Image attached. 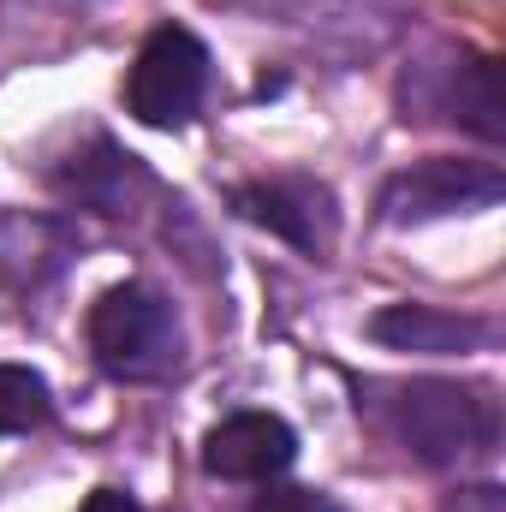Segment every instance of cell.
<instances>
[{
  "mask_svg": "<svg viewBox=\"0 0 506 512\" xmlns=\"http://www.w3.org/2000/svg\"><path fill=\"white\" fill-rule=\"evenodd\" d=\"M387 399H358V411L376 417L387 441H399L411 459L423 465H459L483 447H495L501 435V405L483 387L459 382H376Z\"/></svg>",
  "mask_w": 506,
  "mask_h": 512,
  "instance_id": "obj_1",
  "label": "cell"
},
{
  "mask_svg": "<svg viewBox=\"0 0 506 512\" xmlns=\"http://www.w3.org/2000/svg\"><path fill=\"white\" fill-rule=\"evenodd\" d=\"M90 352L114 382H167L185 358V334L173 304L143 286V280H120L90 304Z\"/></svg>",
  "mask_w": 506,
  "mask_h": 512,
  "instance_id": "obj_2",
  "label": "cell"
},
{
  "mask_svg": "<svg viewBox=\"0 0 506 512\" xmlns=\"http://www.w3.org/2000/svg\"><path fill=\"white\" fill-rule=\"evenodd\" d=\"M209 90V48L185 24H161L143 36L126 72V114L155 131H179L197 120Z\"/></svg>",
  "mask_w": 506,
  "mask_h": 512,
  "instance_id": "obj_3",
  "label": "cell"
},
{
  "mask_svg": "<svg viewBox=\"0 0 506 512\" xmlns=\"http://www.w3.org/2000/svg\"><path fill=\"white\" fill-rule=\"evenodd\" d=\"M506 197V173L495 161H417L405 173H393L381 185V221L387 227H417V221H441V215H477L495 209Z\"/></svg>",
  "mask_w": 506,
  "mask_h": 512,
  "instance_id": "obj_4",
  "label": "cell"
},
{
  "mask_svg": "<svg viewBox=\"0 0 506 512\" xmlns=\"http://www.w3.org/2000/svg\"><path fill=\"white\" fill-rule=\"evenodd\" d=\"M233 209L239 221L251 227H268L274 239H286L292 251L322 256L334 245V227H340V209H334V191L292 173V179H251L233 191Z\"/></svg>",
  "mask_w": 506,
  "mask_h": 512,
  "instance_id": "obj_5",
  "label": "cell"
},
{
  "mask_svg": "<svg viewBox=\"0 0 506 512\" xmlns=\"http://www.w3.org/2000/svg\"><path fill=\"white\" fill-rule=\"evenodd\" d=\"M298 459V435L274 411H233L203 435V471L221 483H274Z\"/></svg>",
  "mask_w": 506,
  "mask_h": 512,
  "instance_id": "obj_6",
  "label": "cell"
},
{
  "mask_svg": "<svg viewBox=\"0 0 506 512\" xmlns=\"http://www.w3.org/2000/svg\"><path fill=\"white\" fill-rule=\"evenodd\" d=\"M370 340L387 352H423V358H447V352H477L489 340V322L477 316H453L435 304H387L370 316Z\"/></svg>",
  "mask_w": 506,
  "mask_h": 512,
  "instance_id": "obj_7",
  "label": "cell"
},
{
  "mask_svg": "<svg viewBox=\"0 0 506 512\" xmlns=\"http://www.w3.org/2000/svg\"><path fill=\"white\" fill-rule=\"evenodd\" d=\"M54 185H60L72 203L96 209V215H126L131 197H137V191H149V173L137 167V155L114 149L108 137H96V143H90V155H72V167H60V173H54Z\"/></svg>",
  "mask_w": 506,
  "mask_h": 512,
  "instance_id": "obj_8",
  "label": "cell"
},
{
  "mask_svg": "<svg viewBox=\"0 0 506 512\" xmlns=\"http://www.w3.org/2000/svg\"><path fill=\"white\" fill-rule=\"evenodd\" d=\"M60 262H66V233L54 221H30V215L0 221V292L42 286Z\"/></svg>",
  "mask_w": 506,
  "mask_h": 512,
  "instance_id": "obj_9",
  "label": "cell"
},
{
  "mask_svg": "<svg viewBox=\"0 0 506 512\" xmlns=\"http://www.w3.org/2000/svg\"><path fill=\"white\" fill-rule=\"evenodd\" d=\"M447 114L465 131H477L483 143H501V66L489 54H465L453 72H447Z\"/></svg>",
  "mask_w": 506,
  "mask_h": 512,
  "instance_id": "obj_10",
  "label": "cell"
},
{
  "mask_svg": "<svg viewBox=\"0 0 506 512\" xmlns=\"http://www.w3.org/2000/svg\"><path fill=\"white\" fill-rule=\"evenodd\" d=\"M48 411H54V399H48V382L36 370L0 364V435H30L48 423Z\"/></svg>",
  "mask_w": 506,
  "mask_h": 512,
  "instance_id": "obj_11",
  "label": "cell"
},
{
  "mask_svg": "<svg viewBox=\"0 0 506 512\" xmlns=\"http://www.w3.org/2000/svg\"><path fill=\"white\" fill-rule=\"evenodd\" d=\"M251 512H346V507L334 495H322V489H262Z\"/></svg>",
  "mask_w": 506,
  "mask_h": 512,
  "instance_id": "obj_12",
  "label": "cell"
},
{
  "mask_svg": "<svg viewBox=\"0 0 506 512\" xmlns=\"http://www.w3.org/2000/svg\"><path fill=\"white\" fill-rule=\"evenodd\" d=\"M447 512H506V495L495 483H477V489H459V495L447 501Z\"/></svg>",
  "mask_w": 506,
  "mask_h": 512,
  "instance_id": "obj_13",
  "label": "cell"
},
{
  "mask_svg": "<svg viewBox=\"0 0 506 512\" xmlns=\"http://www.w3.org/2000/svg\"><path fill=\"white\" fill-rule=\"evenodd\" d=\"M78 512H143V507L131 501L126 489H96V495H84V507Z\"/></svg>",
  "mask_w": 506,
  "mask_h": 512,
  "instance_id": "obj_14",
  "label": "cell"
}]
</instances>
